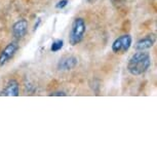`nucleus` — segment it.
Wrapping results in <instances>:
<instances>
[{"instance_id":"nucleus-4","label":"nucleus","mask_w":157,"mask_h":157,"mask_svg":"<svg viewBox=\"0 0 157 157\" xmlns=\"http://www.w3.org/2000/svg\"><path fill=\"white\" fill-rule=\"evenodd\" d=\"M17 49H19V44L17 42L8 43L7 45L2 49V52H0V67H3L4 65H6L8 62L14 57Z\"/></svg>"},{"instance_id":"nucleus-11","label":"nucleus","mask_w":157,"mask_h":157,"mask_svg":"<svg viewBox=\"0 0 157 157\" xmlns=\"http://www.w3.org/2000/svg\"><path fill=\"white\" fill-rule=\"evenodd\" d=\"M111 3L116 7H119L121 5H123L126 2V0H110Z\"/></svg>"},{"instance_id":"nucleus-9","label":"nucleus","mask_w":157,"mask_h":157,"mask_svg":"<svg viewBox=\"0 0 157 157\" xmlns=\"http://www.w3.org/2000/svg\"><path fill=\"white\" fill-rule=\"evenodd\" d=\"M64 46V41L62 39H58L54 41V42L52 43V46H50V50H52V52H57L59 50H61L63 48Z\"/></svg>"},{"instance_id":"nucleus-14","label":"nucleus","mask_w":157,"mask_h":157,"mask_svg":"<svg viewBox=\"0 0 157 157\" xmlns=\"http://www.w3.org/2000/svg\"><path fill=\"white\" fill-rule=\"evenodd\" d=\"M94 1V0H87V2H88V3H93Z\"/></svg>"},{"instance_id":"nucleus-3","label":"nucleus","mask_w":157,"mask_h":157,"mask_svg":"<svg viewBox=\"0 0 157 157\" xmlns=\"http://www.w3.org/2000/svg\"><path fill=\"white\" fill-rule=\"evenodd\" d=\"M132 43V38L129 34H124L121 35L118 38L114 40V42L112 43V52L114 54H124L127 50L130 48Z\"/></svg>"},{"instance_id":"nucleus-8","label":"nucleus","mask_w":157,"mask_h":157,"mask_svg":"<svg viewBox=\"0 0 157 157\" xmlns=\"http://www.w3.org/2000/svg\"><path fill=\"white\" fill-rule=\"evenodd\" d=\"M154 43H155V36L153 34L147 35L136 42L135 48L137 50H147L153 47Z\"/></svg>"},{"instance_id":"nucleus-6","label":"nucleus","mask_w":157,"mask_h":157,"mask_svg":"<svg viewBox=\"0 0 157 157\" xmlns=\"http://www.w3.org/2000/svg\"><path fill=\"white\" fill-rule=\"evenodd\" d=\"M20 94V85L16 79H10L1 90L2 97H17Z\"/></svg>"},{"instance_id":"nucleus-13","label":"nucleus","mask_w":157,"mask_h":157,"mask_svg":"<svg viewBox=\"0 0 157 157\" xmlns=\"http://www.w3.org/2000/svg\"><path fill=\"white\" fill-rule=\"evenodd\" d=\"M40 24H41V19H40V17H38V19H37V23H35L34 28H33V30H34V31H36V30H37L38 27H39Z\"/></svg>"},{"instance_id":"nucleus-2","label":"nucleus","mask_w":157,"mask_h":157,"mask_svg":"<svg viewBox=\"0 0 157 157\" xmlns=\"http://www.w3.org/2000/svg\"><path fill=\"white\" fill-rule=\"evenodd\" d=\"M85 31H86V26L84 20L82 17H77L74 20L69 33V43L71 45L75 46L80 43L83 40Z\"/></svg>"},{"instance_id":"nucleus-10","label":"nucleus","mask_w":157,"mask_h":157,"mask_svg":"<svg viewBox=\"0 0 157 157\" xmlns=\"http://www.w3.org/2000/svg\"><path fill=\"white\" fill-rule=\"evenodd\" d=\"M69 3V0H59V1L56 3V8L57 10H63L65 8Z\"/></svg>"},{"instance_id":"nucleus-12","label":"nucleus","mask_w":157,"mask_h":157,"mask_svg":"<svg viewBox=\"0 0 157 157\" xmlns=\"http://www.w3.org/2000/svg\"><path fill=\"white\" fill-rule=\"evenodd\" d=\"M49 96H52V97H64V96H67V94L65 93V91H55V93L49 94Z\"/></svg>"},{"instance_id":"nucleus-5","label":"nucleus","mask_w":157,"mask_h":157,"mask_svg":"<svg viewBox=\"0 0 157 157\" xmlns=\"http://www.w3.org/2000/svg\"><path fill=\"white\" fill-rule=\"evenodd\" d=\"M28 26L29 24L27 22V20L25 19H22V20H19L17 22H16L13 24V35L14 38L17 39H21L27 34V31H28Z\"/></svg>"},{"instance_id":"nucleus-7","label":"nucleus","mask_w":157,"mask_h":157,"mask_svg":"<svg viewBox=\"0 0 157 157\" xmlns=\"http://www.w3.org/2000/svg\"><path fill=\"white\" fill-rule=\"evenodd\" d=\"M77 65H78V59L73 56H67L59 61L57 67L59 71H69L74 69Z\"/></svg>"},{"instance_id":"nucleus-1","label":"nucleus","mask_w":157,"mask_h":157,"mask_svg":"<svg viewBox=\"0 0 157 157\" xmlns=\"http://www.w3.org/2000/svg\"><path fill=\"white\" fill-rule=\"evenodd\" d=\"M152 64L149 52L145 50H138L129 58L127 63V71L134 76H140L146 73Z\"/></svg>"}]
</instances>
